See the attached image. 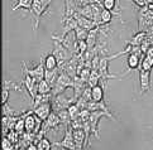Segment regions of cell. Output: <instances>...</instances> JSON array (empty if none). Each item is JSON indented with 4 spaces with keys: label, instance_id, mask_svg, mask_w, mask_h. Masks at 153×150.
Wrapping results in <instances>:
<instances>
[{
    "label": "cell",
    "instance_id": "1",
    "mask_svg": "<svg viewBox=\"0 0 153 150\" xmlns=\"http://www.w3.org/2000/svg\"><path fill=\"white\" fill-rule=\"evenodd\" d=\"M52 39H53V51H52V53H53V56L57 58L58 67H62L63 64H66L71 58H72L74 53L70 52L58 39H56V38H52Z\"/></svg>",
    "mask_w": 153,
    "mask_h": 150
},
{
    "label": "cell",
    "instance_id": "2",
    "mask_svg": "<svg viewBox=\"0 0 153 150\" xmlns=\"http://www.w3.org/2000/svg\"><path fill=\"white\" fill-rule=\"evenodd\" d=\"M51 3H52V0H33V5H32V9L29 12L33 15V19H34L33 30L38 29V24H39V21H41V18L43 17V14L46 13V10L50 7Z\"/></svg>",
    "mask_w": 153,
    "mask_h": 150
},
{
    "label": "cell",
    "instance_id": "3",
    "mask_svg": "<svg viewBox=\"0 0 153 150\" xmlns=\"http://www.w3.org/2000/svg\"><path fill=\"white\" fill-rule=\"evenodd\" d=\"M22 69H24L27 73H29L30 76L33 77L34 79H37L38 82L42 81V79H45V73H46V67H45V54L41 56L39 62H38V64H36L33 68H28V67L25 66V62H22Z\"/></svg>",
    "mask_w": 153,
    "mask_h": 150
},
{
    "label": "cell",
    "instance_id": "4",
    "mask_svg": "<svg viewBox=\"0 0 153 150\" xmlns=\"http://www.w3.org/2000/svg\"><path fill=\"white\" fill-rule=\"evenodd\" d=\"M53 146H58L62 149H68V150H76V145H75V139H74V129L71 126L66 127V131H65V136L61 141H56L53 144Z\"/></svg>",
    "mask_w": 153,
    "mask_h": 150
},
{
    "label": "cell",
    "instance_id": "5",
    "mask_svg": "<svg viewBox=\"0 0 153 150\" xmlns=\"http://www.w3.org/2000/svg\"><path fill=\"white\" fill-rule=\"evenodd\" d=\"M61 125H62L61 119L58 117L57 112H54V111H53L52 114L47 117V120L43 121V127H42L41 132L43 134V135H46V132H47V131L54 130V129H58Z\"/></svg>",
    "mask_w": 153,
    "mask_h": 150
},
{
    "label": "cell",
    "instance_id": "6",
    "mask_svg": "<svg viewBox=\"0 0 153 150\" xmlns=\"http://www.w3.org/2000/svg\"><path fill=\"white\" fill-rule=\"evenodd\" d=\"M51 104H52L53 111L54 112H58V111H61V110L68 109V106L72 104V99H67L66 96L62 93V95H58V96H53Z\"/></svg>",
    "mask_w": 153,
    "mask_h": 150
},
{
    "label": "cell",
    "instance_id": "7",
    "mask_svg": "<svg viewBox=\"0 0 153 150\" xmlns=\"http://www.w3.org/2000/svg\"><path fill=\"white\" fill-rule=\"evenodd\" d=\"M139 86H140L139 95H143L151 90V71L139 69Z\"/></svg>",
    "mask_w": 153,
    "mask_h": 150
},
{
    "label": "cell",
    "instance_id": "8",
    "mask_svg": "<svg viewBox=\"0 0 153 150\" xmlns=\"http://www.w3.org/2000/svg\"><path fill=\"white\" fill-rule=\"evenodd\" d=\"M140 54H143L140 49L135 51V52H132V53H129L128 54V60H127L128 69H127V72H130V71H133V69H138L140 67V63H142Z\"/></svg>",
    "mask_w": 153,
    "mask_h": 150
},
{
    "label": "cell",
    "instance_id": "9",
    "mask_svg": "<svg viewBox=\"0 0 153 150\" xmlns=\"http://www.w3.org/2000/svg\"><path fill=\"white\" fill-rule=\"evenodd\" d=\"M33 112L39 117V119H42L43 121L47 120V117L50 116L52 112H53V109H52V104L51 102H45L39 106H37L33 109Z\"/></svg>",
    "mask_w": 153,
    "mask_h": 150
},
{
    "label": "cell",
    "instance_id": "10",
    "mask_svg": "<svg viewBox=\"0 0 153 150\" xmlns=\"http://www.w3.org/2000/svg\"><path fill=\"white\" fill-rule=\"evenodd\" d=\"M74 139H75V145L76 150H84L85 144L87 143V135L84 129H77L74 130Z\"/></svg>",
    "mask_w": 153,
    "mask_h": 150
},
{
    "label": "cell",
    "instance_id": "11",
    "mask_svg": "<svg viewBox=\"0 0 153 150\" xmlns=\"http://www.w3.org/2000/svg\"><path fill=\"white\" fill-rule=\"evenodd\" d=\"M61 23H62V37L68 35L70 32H74L79 26V23H77V20H76L75 17L62 19Z\"/></svg>",
    "mask_w": 153,
    "mask_h": 150
},
{
    "label": "cell",
    "instance_id": "12",
    "mask_svg": "<svg viewBox=\"0 0 153 150\" xmlns=\"http://www.w3.org/2000/svg\"><path fill=\"white\" fill-rule=\"evenodd\" d=\"M74 17L76 18V20H77V23H79V26H81V28H84L86 30H92L94 28H96V26H99L100 24H97L96 21L94 20H91V19H87L85 17H82V15H80L79 13H76Z\"/></svg>",
    "mask_w": 153,
    "mask_h": 150
},
{
    "label": "cell",
    "instance_id": "13",
    "mask_svg": "<svg viewBox=\"0 0 153 150\" xmlns=\"http://www.w3.org/2000/svg\"><path fill=\"white\" fill-rule=\"evenodd\" d=\"M146 37H147V32L146 30H139V32H137L129 40L125 42V44L132 46V47H140V44L144 42Z\"/></svg>",
    "mask_w": 153,
    "mask_h": 150
},
{
    "label": "cell",
    "instance_id": "14",
    "mask_svg": "<svg viewBox=\"0 0 153 150\" xmlns=\"http://www.w3.org/2000/svg\"><path fill=\"white\" fill-rule=\"evenodd\" d=\"M52 97H53V95L52 93H38L34 100H33V102H32V107H37V106H39L42 104H45V102H51L52 101Z\"/></svg>",
    "mask_w": 153,
    "mask_h": 150
},
{
    "label": "cell",
    "instance_id": "15",
    "mask_svg": "<svg viewBox=\"0 0 153 150\" xmlns=\"http://www.w3.org/2000/svg\"><path fill=\"white\" fill-rule=\"evenodd\" d=\"M91 95H92V100L96 102H101L104 101L105 97V92H104V87L101 85H97L95 87H91Z\"/></svg>",
    "mask_w": 153,
    "mask_h": 150
},
{
    "label": "cell",
    "instance_id": "16",
    "mask_svg": "<svg viewBox=\"0 0 153 150\" xmlns=\"http://www.w3.org/2000/svg\"><path fill=\"white\" fill-rule=\"evenodd\" d=\"M59 73H61V69H59V68L52 69V71H46V73H45V79L53 87L54 83L57 82Z\"/></svg>",
    "mask_w": 153,
    "mask_h": 150
},
{
    "label": "cell",
    "instance_id": "17",
    "mask_svg": "<svg viewBox=\"0 0 153 150\" xmlns=\"http://www.w3.org/2000/svg\"><path fill=\"white\" fill-rule=\"evenodd\" d=\"M45 67H46V71H52V69L58 68V61L53 56V53H50V54H47L45 57Z\"/></svg>",
    "mask_w": 153,
    "mask_h": 150
},
{
    "label": "cell",
    "instance_id": "18",
    "mask_svg": "<svg viewBox=\"0 0 153 150\" xmlns=\"http://www.w3.org/2000/svg\"><path fill=\"white\" fill-rule=\"evenodd\" d=\"M100 81H101V74H100V72L97 71V69H92L91 74H90V78H89V81H87V85H89L90 87H95V86L100 85L99 83Z\"/></svg>",
    "mask_w": 153,
    "mask_h": 150
},
{
    "label": "cell",
    "instance_id": "19",
    "mask_svg": "<svg viewBox=\"0 0 153 150\" xmlns=\"http://www.w3.org/2000/svg\"><path fill=\"white\" fill-rule=\"evenodd\" d=\"M32 5H33V0H18L17 4H15L12 9H13V12H15V10H18V9H24V10L30 12Z\"/></svg>",
    "mask_w": 153,
    "mask_h": 150
},
{
    "label": "cell",
    "instance_id": "20",
    "mask_svg": "<svg viewBox=\"0 0 153 150\" xmlns=\"http://www.w3.org/2000/svg\"><path fill=\"white\" fill-rule=\"evenodd\" d=\"M77 13L82 17L87 18V19H91L94 20V15H92V9H91V4H87V5H84V7H80L77 9Z\"/></svg>",
    "mask_w": 153,
    "mask_h": 150
},
{
    "label": "cell",
    "instance_id": "21",
    "mask_svg": "<svg viewBox=\"0 0 153 150\" xmlns=\"http://www.w3.org/2000/svg\"><path fill=\"white\" fill-rule=\"evenodd\" d=\"M10 85H13V82H12V81H4L3 93H1V104H3V105L8 104L9 95H10Z\"/></svg>",
    "mask_w": 153,
    "mask_h": 150
},
{
    "label": "cell",
    "instance_id": "22",
    "mask_svg": "<svg viewBox=\"0 0 153 150\" xmlns=\"http://www.w3.org/2000/svg\"><path fill=\"white\" fill-rule=\"evenodd\" d=\"M36 145H37L38 150H52V148H53V144L48 140L46 136L42 138L41 140H38L36 143Z\"/></svg>",
    "mask_w": 153,
    "mask_h": 150
},
{
    "label": "cell",
    "instance_id": "23",
    "mask_svg": "<svg viewBox=\"0 0 153 150\" xmlns=\"http://www.w3.org/2000/svg\"><path fill=\"white\" fill-rule=\"evenodd\" d=\"M74 37L76 40H86L87 39V35H89V30H86L81 26H77L75 30H74Z\"/></svg>",
    "mask_w": 153,
    "mask_h": 150
},
{
    "label": "cell",
    "instance_id": "24",
    "mask_svg": "<svg viewBox=\"0 0 153 150\" xmlns=\"http://www.w3.org/2000/svg\"><path fill=\"white\" fill-rule=\"evenodd\" d=\"M57 115H58L59 119H61L62 125L70 126V124H71V116H70V112H68V110H67V109L58 111V112H57Z\"/></svg>",
    "mask_w": 153,
    "mask_h": 150
},
{
    "label": "cell",
    "instance_id": "25",
    "mask_svg": "<svg viewBox=\"0 0 153 150\" xmlns=\"http://www.w3.org/2000/svg\"><path fill=\"white\" fill-rule=\"evenodd\" d=\"M38 93H52V86L46 79H42L38 83Z\"/></svg>",
    "mask_w": 153,
    "mask_h": 150
},
{
    "label": "cell",
    "instance_id": "26",
    "mask_svg": "<svg viewBox=\"0 0 153 150\" xmlns=\"http://www.w3.org/2000/svg\"><path fill=\"white\" fill-rule=\"evenodd\" d=\"M68 112H70V116H71V121H74V120H77L80 119V112L81 110L79 109V106L76 105V104H71L68 106Z\"/></svg>",
    "mask_w": 153,
    "mask_h": 150
},
{
    "label": "cell",
    "instance_id": "27",
    "mask_svg": "<svg viewBox=\"0 0 153 150\" xmlns=\"http://www.w3.org/2000/svg\"><path fill=\"white\" fill-rule=\"evenodd\" d=\"M113 19V13L109 12V10L104 9L102 13H101V17H100V25H106L111 21Z\"/></svg>",
    "mask_w": 153,
    "mask_h": 150
},
{
    "label": "cell",
    "instance_id": "28",
    "mask_svg": "<svg viewBox=\"0 0 153 150\" xmlns=\"http://www.w3.org/2000/svg\"><path fill=\"white\" fill-rule=\"evenodd\" d=\"M4 136H7V138L9 139V140L14 144V145H15V144H18V143L20 141V134H18L15 130H8V132L5 134Z\"/></svg>",
    "mask_w": 153,
    "mask_h": 150
},
{
    "label": "cell",
    "instance_id": "29",
    "mask_svg": "<svg viewBox=\"0 0 153 150\" xmlns=\"http://www.w3.org/2000/svg\"><path fill=\"white\" fill-rule=\"evenodd\" d=\"M102 7H104V9H106L113 13L117 8V0H102ZM114 15H115V12H114Z\"/></svg>",
    "mask_w": 153,
    "mask_h": 150
},
{
    "label": "cell",
    "instance_id": "30",
    "mask_svg": "<svg viewBox=\"0 0 153 150\" xmlns=\"http://www.w3.org/2000/svg\"><path fill=\"white\" fill-rule=\"evenodd\" d=\"M91 71L92 69L91 68H87V67H84L82 69H81V72L77 74V76L82 79L84 82L87 83V81H89V78H90V74H91Z\"/></svg>",
    "mask_w": 153,
    "mask_h": 150
},
{
    "label": "cell",
    "instance_id": "31",
    "mask_svg": "<svg viewBox=\"0 0 153 150\" xmlns=\"http://www.w3.org/2000/svg\"><path fill=\"white\" fill-rule=\"evenodd\" d=\"M1 149L3 150H15V146H14V144L10 141L7 136H4L3 141H1Z\"/></svg>",
    "mask_w": 153,
    "mask_h": 150
},
{
    "label": "cell",
    "instance_id": "32",
    "mask_svg": "<svg viewBox=\"0 0 153 150\" xmlns=\"http://www.w3.org/2000/svg\"><path fill=\"white\" fill-rule=\"evenodd\" d=\"M152 68H153V64L151 63V61L147 57H143L139 69H143V71H152Z\"/></svg>",
    "mask_w": 153,
    "mask_h": 150
},
{
    "label": "cell",
    "instance_id": "33",
    "mask_svg": "<svg viewBox=\"0 0 153 150\" xmlns=\"http://www.w3.org/2000/svg\"><path fill=\"white\" fill-rule=\"evenodd\" d=\"M144 57H147V58H148V60L151 61V63L153 64V46L149 48L148 51H147V53L144 54Z\"/></svg>",
    "mask_w": 153,
    "mask_h": 150
},
{
    "label": "cell",
    "instance_id": "34",
    "mask_svg": "<svg viewBox=\"0 0 153 150\" xmlns=\"http://www.w3.org/2000/svg\"><path fill=\"white\" fill-rule=\"evenodd\" d=\"M25 150H38V148H37V145L34 143H32V144H29V145L25 148Z\"/></svg>",
    "mask_w": 153,
    "mask_h": 150
},
{
    "label": "cell",
    "instance_id": "35",
    "mask_svg": "<svg viewBox=\"0 0 153 150\" xmlns=\"http://www.w3.org/2000/svg\"><path fill=\"white\" fill-rule=\"evenodd\" d=\"M62 150H68V149H62Z\"/></svg>",
    "mask_w": 153,
    "mask_h": 150
}]
</instances>
